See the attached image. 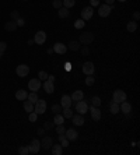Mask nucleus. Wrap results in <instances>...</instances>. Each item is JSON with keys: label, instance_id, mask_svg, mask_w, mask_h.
I'll list each match as a JSON object with an SVG mask.
<instances>
[{"label": "nucleus", "instance_id": "1", "mask_svg": "<svg viewBox=\"0 0 140 155\" xmlns=\"http://www.w3.org/2000/svg\"><path fill=\"white\" fill-rule=\"evenodd\" d=\"M34 112L38 113V115H44L45 112H46V101L38 98V101L34 103Z\"/></svg>", "mask_w": 140, "mask_h": 155}, {"label": "nucleus", "instance_id": "2", "mask_svg": "<svg viewBox=\"0 0 140 155\" xmlns=\"http://www.w3.org/2000/svg\"><path fill=\"white\" fill-rule=\"evenodd\" d=\"M93 41H94V34L91 32H84L80 35V39H78V42L81 43V45H90V43H93Z\"/></svg>", "mask_w": 140, "mask_h": 155}, {"label": "nucleus", "instance_id": "3", "mask_svg": "<svg viewBox=\"0 0 140 155\" xmlns=\"http://www.w3.org/2000/svg\"><path fill=\"white\" fill-rule=\"evenodd\" d=\"M116 103H122L123 101H126V92H123L122 90H116L114 91V99Z\"/></svg>", "mask_w": 140, "mask_h": 155}, {"label": "nucleus", "instance_id": "4", "mask_svg": "<svg viewBox=\"0 0 140 155\" xmlns=\"http://www.w3.org/2000/svg\"><path fill=\"white\" fill-rule=\"evenodd\" d=\"M76 110L80 113V115H84V113H87L88 112V105H87V102L86 101H77L76 103Z\"/></svg>", "mask_w": 140, "mask_h": 155}, {"label": "nucleus", "instance_id": "5", "mask_svg": "<svg viewBox=\"0 0 140 155\" xmlns=\"http://www.w3.org/2000/svg\"><path fill=\"white\" fill-rule=\"evenodd\" d=\"M95 71V67H94V63L93 62H86L83 65V73L86 76H93Z\"/></svg>", "mask_w": 140, "mask_h": 155}, {"label": "nucleus", "instance_id": "6", "mask_svg": "<svg viewBox=\"0 0 140 155\" xmlns=\"http://www.w3.org/2000/svg\"><path fill=\"white\" fill-rule=\"evenodd\" d=\"M39 148H41V141L34 138L31 141V144L28 145V149H30V154H38L39 152Z\"/></svg>", "mask_w": 140, "mask_h": 155}, {"label": "nucleus", "instance_id": "7", "mask_svg": "<svg viewBox=\"0 0 140 155\" xmlns=\"http://www.w3.org/2000/svg\"><path fill=\"white\" fill-rule=\"evenodd\" d=\"M28 88L34 92H38L39 88H41V80L39 78H31L30 83H28Z\"/></svg>", "mask_w": 140, "mask_h": 155}, {"label": "nucleus", "instance_id": "8", "mask_svg": "<svg viewBox=\"0 0 140 155\" xmlns=\"http://www.w3.org/2000/svg\"><path fill=\"white\" fill-rule=\"evenodd\" d=\"M111 11H112V6H109V4H102L98 7V14L101 17H108Z\"/></svg>", "mask_w": 140, "mask_h": 155}, {"label": "nucleus", "instance_id": "9", "mask_svg": "<svg viewBox=\"0 0 140 155\" xmlns=\"http://www.w3.org/2000/svg\"><path fill=\"white\" fill-rule=\"evenodd\" d=\"M88 110H90V113H91L93 120L98 122L101 119V110H100V108H97V106H88Z\"/></svg>", "mask_w": 140, "mask_h": 155}, {"label": "nucleus", "instance_id": "10", "mask_svg": "<svg viewBox=\"0 0 140 155\" xmlns=\"http://www.w3.org/2000/svg\"><path fill=\"white\" fill-rule=\"evenodd\" d=\"M16 73H17V76H20V77H25V76H28V73H30V67L27 65H20V66H17Z\"/></svg>", "mask_w": 140, "mask_h": 155}, {"label": "nucleus", "instance_id": "11", "mask_svg": "<svg viewBox=\"0 0 140 155\" xmlns=\"http://www.w3.org/2000/svg\"><path fill=\"white\" fill-rule=\"evenodd\" d=\"M53 52L57 53V55H64L67 52V46L64 45V43H62V42H57V43L53 45Z\"/></svg>", "mask_w": 140, "mask_h": 155}, {"label": "nucleus", "instance_id": "12", "mask_svg": "<svg viewBox=\"0 0 140 155\" xmlns=\"http://www.w3.org/2000/svg\"><path fill=\"white\" fill-rule=\"evenodd\" d=\"M64 137H66L69 141H76L77 137H78V133H77L74 129H67L64 131Z\"/></svg>", "mask_w": 140, "mask_h": 155}, {"label": "nucleus", "instance_id": "13", "mask_svg": "<svg viewBox=\"0 0 140 155\" xmlns=\"http://www.w3.org/2000/svg\"><path fill=\"white\" fill-rule=\"evenodd\" d=\"M93 14H94V10H93V7H84L83 10H81V20L84 21H87L93 17Z\"/></svg>", "mask_w": 140, "mask_h": 155}, {"label": "nucleus", "instance_id": "14", "mask_svg": "<svg viewBox=\"0 0 140 155\" xmlns=\"http://www.w3.org/2000/svg\"><path fill=\"white\" fill-rule=\"evenodd\" d=\"M45 41H46V34L44 31H38L35 34V38H34V42L38 43V45H44Z\"/></svg>", "mask_w": 140, "mask_h": 155}, {"label": "nucleus", "instance_id": "15", "mask_svg": "<svg viewBox=\"0 0 140 155\" xmlns=\"http://www.w3.org/2000/svg\"><path fill=\"white\" fill-rule=\"evenodd\" d=\"M130 110H132V105L126 101H123L122 103H119V112H123V113H130Z\"/></svg>", "mask_w": 140, "mask_h": 155}, {"label": "nucleus", "instance_id": "16", "mask_svg": "<svg viewBox=\"0 0 140 155\" xmlns=\"http://www.w3.org/2000/svg\"><path fill=\"white\" fill-rule=\"evenodd\" d=\"M71 122H73V124L74 126H83L84 124V117H83V115H73L71 116Z\"/></svg>", "mask_w": 140, "mask_h": 155}, {"label": "nucleus", "instance_id": "17", "mask_svg": "<svg viewBox=\"0 0 140 155\" xmlns=\"http://www.w3.org/2000/svg\"><path fill=\"white\" fill-rule=\"evenodd\" d=\"M71 98L69 97V95H63V97L60 98V106L62 108H70L71 106Z\"/></svg>", "mask_w": 140, "mask_h": 155}, {"label": "nucleus", "instance_id": "18", "mask_svg": "<svg viewBox=\"0 0 140 155\" xmlns=\"http://www.w3.org/2000/svg\"><path fill=\"white\" fill-rule=\"evenodd\" d=\"M41 145H42V148L44 149H51V147L53 145V140H52L51 137H44V138H42V142H41Z\"/></svg>", "mask_w": 140, "mask_h": 155}, {"label": "nucleus", "instance_id": "19", "mask_svg": "<svg viewBox=\"0 0 140 155\" xmlns=\"http://www.w3.org/2000/svg\"><path fill=\"white\" fill-rule=\"evenodd\" d=\"M67 49H70V50H73V52L80 50L81 49V43L78 41H70L69 43H67Z\"/></svg>", "mask_w": 140, "mask_h": 155}, {"label": "nucleus", "instance_id": "20", "mask_svg": "<svg viewBox=\"0 0 140 155\" xmlns=\"http://www.w3.org/2000/svg\"><path fill=\"white\" fill-rule=\"evenodd\" d=\"M44 90L46 94H53V91H55V87H53V83L49 81V80H45L44 83Z\"/></svg>", "mask_w": 140, "mask_h": 155}, {"label": "nucleus", "instance_id": "21", "mask_svg": "<svg viewBox=\"0 0 140 155\" xmlns=\"http://www.w3.org/2000/svg\"><path fill=\"white\" fill-rule=\"evenodd\" d=\"M51 149L53 155H62V152H63V147L60 144H55V142H53V145L51 147Z\"/></svg>", "mask_w": 140, "mask_h": 155}, {"label": "nucleus", "instance_id": "22", "mask_svg": "<svg viewBox=\"0 0 140 155\" xmlns=\"http://www.w3.org/2000/svg\"><path fill=\"white\" fill-rule=\"evenodd\" d=\"M27 97H28V92L25 90H18L16 92V99H18V101H25Z\"/></svg>", "mask_w": 140, "mask_h": 155}, {"label": "nucleus", "instance_id": "23", "mask_svg": "<svg viewBox=\"0 0 140 155\" xmlns=\"http://www.w3.org/2000/svg\"><path fill=\"white\" fill-rule=\"evenodd\" d=\"M57 14H59V17H60V18H67V17L70 15V11H69V8H66V7L62 6L60 8H59Z\"/></svg>", "mask_w": 140, "mask_h": 155}, {"label": "nucleus", "instance_id": "24", "mask_svg": "<svg viewBox=\"0 0 140 155\" xmlns=\"http://www.w3.org/2000/svg\"><path fill=\"white\" fill-rule=\"evenodd\" d=\"M70 98H71V101H81L84 98V92L83 91H74Z\"/></svg>", "mask_w": 140, "mask_h": 155}, {"label": "nucleus", "instance_id": "25", "mask_svg": "<svg viewBox=\"0 0 140 155\" xmlns=\"http://www.w3.org/2000/svg\"><path fill=\"white\" fill-rule=\"evenodd\" d=\"M109 109H111V113H112V115L119 113V103H116L115 101H111V102H109Z\"/></svg>", "mask_w": 140, "mask_h": 155}, {"label": "nucleus", "instance_id": "26", "mask_svg": "<svg viewBox=\"0 0 140 155\" xmlns=\"http://www.w3.org/2000/svg\"><path fill=\"white\" fill-rule=\"evenodd\" d=\"M4 28H6V31H16L17 29V22L16 21H8V22H6Z\"/></svg>", "mask_w": 140, "mask_h": 155}, {"label": "nucleus", "instance_id": "27", "mask_svg": "<svg viewBox=\"0 0 140 155\" xmlns=\"http://www.w3.org/2000/svg\"><path fill=\"white\" fill-rule=\"evenodd\" d=\"M24 109H25V112H28V113L34 112V103H32L31 101L25 99V101H24Z\"/></svg>", "mask_w": 140, "mask_h": 155}, {"label": "nucleus", "instance_id": "28", "mask_svg": "<svg viewBox=\"0 0 140 155\" xmlns=\"http://www.w3.org/2000/svg\"><path fill=\"white\" fill-rule=\"evenodd\" d=\"M59 141H60V145L63 147V148H66V147H69V140L64 137V134H59Z\"/></svg>", "mask_w": 140, "mask_h": 155}, {"label": "nucleus", "instance_id": "29", "mask_svg": "<svg viewBox=\"0 0 140 155\" xmlns=\"http://www.w3.org/2000/svg\"><path fill=\"white\" fill-rule=\"evenodd\" d=\"M126 29L129 31V32H134V31L137 29V22H136V21H130V22H127Z\"/></svg>", "mask_w": 140, "mask_h": 155}, {"label": "nucleus", "instance_id": "30", "mask_svg": "<svg viewBox=\"0 0 140 155\" xmlns=\"http://www.w3.org/2000/svg\"><path fill=\"white\" fill-rule=\"evenodd\" d=\"M53 123H55V124H63V123H64L63 115H60V113H56V115H55V119H53Z\"/></svg>", "mask_w": 140, "mask_h": 155}, {"label": "nucleus", "instance_id": "31", "mask_svg": "<svg viewBox=\"0 0 140 155\" xmlns=\"http://www.w3.org/2000/svg\"><path fill=\"white\" fill-rule=\"evenodd\" d=\"M63 117L64 119H71V116H73V110L70 109V108H63Z\"/></svg>", "mask_w": 140, "mask_h": 155}, {"label": "nucleus", "instance_id": "32", "mask_svg": "<svg viewBox=\"0 0 140 155\" xmlns=\"http://www.w3.org/2000/svg\"><path fill=\"white\" fill-rule=\"evenodd\" d=\"M27 99H28V101H31L32 103H35L37 101H38V95H37V92H34V91H31V92L28 94V97H27Z\"/></svg>", "mask_w": 140, "mask_h": 155}, {"label": "nucleus", "instance_id": "33", "mask_svg": "<svg viewBox=\"0 0 140 155\" xmlns=\"http://www.w3.org/2000/svg\"><path fill=\"white\" fill-rule=\"evenodd\" d=\"M62 3H63V7L70 8V7H73L76 4V0H62Z\"/></svg>", "mask_w": 140, "mask_h": 155}, {"label": "nucleus", "instance_id": "34", "mask_svg": "<svg viewBox=\"0 0 140 155\" xmlns=\"http://www.w3.org/2000/svg\"><path fill=\"white\" fill-rule=\"evenodd\" d=\"M84 25H86V21L84 20H76V22H74V28H77V29H81V28H84Z\"/></svg>", "mask_w": 140, "mask_h": 155}, {"label": "nucleus", "instance_id": "35", "mask_svg": "<svg viewBox=\"0 0 140 155\" xmlns=\"http://www.w3.org/2000/svg\"><path fill=\"white\" fill-rule=\"evenodd\" d=\"M91 102H93V106L100 108V105H101V98H100V97H94L93 99H91Z\"/></svg>", "mask_w": 140, "mask_h": 155}, {"label": "nucleus", "instance_id": "36", "mask_svg": "<svg viewBox=\"0 0 140 155\" xmlns=\"http://www.w3.org/2000/svg\"><path fill=\"white\" fill-rule=\"evenodd\" d=\"M94 83H95V78L93 77V76H87V78H86V84L88 85V87H91V85H94Z\"/></svg>", "mask_w": 140, "mask_h": 155}, {"label": "nucleus", "instance_id": "37", "mask_svg": "<svg viewBox=\"0 0 140 155\" xmlns=\"http://www.w3.org/2000/svg\"><path fill=\"white\" fill-rule=\"evenodd\" d=\"M37 119H38V113H35V112H31L30 115H28V120L30 122H37Z\"/></svg>", "mask_w": 140, "mask_h": 155}, {"label": "nucleus", "instance_id": "38", "mask_svg": "<svg viewBox=\"0 0 140 155\" xmlns=\"http://www.w3.org/2000/svg\"><path fill=\"white\" fill-rule=\"evenodd\" d=\"M64 131H66V129H64L63 124H56V133L57 134H64Z\"/></svg>", "mask_w": 140, "mask_h": 155}, {"label": "nucleus", "instance_id": "39", "mask_svg": "<svg viewBox=\"0 0 140 155\" xmlns=\"http://www.w3.org/2000/svg\"><path fill=\"white\" fill-rule=\"evenodd\" d=\"M48 76H49V74H48L46 71H44V70L38 73V78H39V80H44V81L46 80V78H48Z\"/></svg>", "mask_w": 140, "mask_h": 155}, {"label": "nucleus", "instance_id": "40", "mask_svg": "<svg viewBox=\"0 0 140 155\" xmlns=\"http://www.w3.org/2000/svg\"><path fill=\"white\" fill-rule=\"evenodd\" d=\"M63 110V108L60 106V105H52V112H55V113H60Z\"/></svg>", "mask_w": 140, "mask_h": 155}, {"label": "nucleus", "instance_id": "41", "mask_svg": "<svg viewBox=\"0 0 140 155\" xmlns=\"http://www.w3.org/2000/svg\"><path fill=\"white\" fill-rule=\"evenodd\" d=\"M18 152L21 155H28V154H30V149H28V147H20Z\"/></svg>", "mask_w": 140, "mask_h": 155}, {"label": "nucleus", "instance_id": "42", "mask_svg": "<svg viewBox=\"0 0 140 155\" xmlns=\"http://www.w3.org/2000/svg\"><path fill=\"white\" fill-rule=\"evenodd\" d=\"M10 18H11V21H17V20L20 18V13H18V11H11Z\"/></svg>", "mask_w": 140, "mask_h": 155}, {"label": "nucleus", "instance_id": "43", "mask_svg": "<svg viewBox=\"0 0 140 155\" xmlns=\"http://www.w3.org/2000/svg\"><path fill=\"white\" fill-rule=\"evenodd\" d=\"M52 4H53V7H55V8H57V10H59L60 7L63 6V3H62V0H53V3H52Z\"/></svg>", "mask_w": 140, "mask_h": 155}, {"label": "nucleus", "instance_id": "44", "mask_svg": "<svg viewBox=\"0 0 140 155\" xmlns=\"http://www.w3.org/2000/svg\"><path fill=\"white\" fill-rule=\"evenodd\" d=\"M44 129L45 130H52V129H53V122H45Z\"/></svg>", "mask_w": 140, "mask_h": 155}, {"label": "nucleus", "instance_id": "45", "mask_svg": "<svg viewBox=\"0 0 140 155\" xmlns=\"http://www.w3.org/2000/svg\"><path fill=\"white\" fill-rule=\"evenodd\" d=\"M16 22H17V27H24V25H25V20L21 18V17H20V18L17 20Z\"/></svg>", "mask_w": 140, "mask_h": 155}, {"label": "nucleus", "instance_id": "46", "mask_svg": "<svg viewBox=\"0 0 140 155\" xmlns=\"http://www.w3.org/2000/svg\"><path fill=\"white\" fill-rule=\"evenodd\" d=\"M81 53H83V56H87V55H88V53H90L88 46H87V45H84V48H83V49H81Z\"/></svg>", "mask_w": 140, "mask_h": 155}, {"label": "nucleus", "instance_id": "47", "mask_svg": "<svg viewBox=\"0 0 140 155\" xmlns=\"http://www.w3.org/2000/svg\"><path fill=\"white\" fill-rule=\"evenodd\" d=\"M6 49H7V43H6V42H0V53H3Z\"/></svg>", "mask_w": 140, "mask_h": 155}, {"label": "nucleus", "instance_id": "48", "mask_svg": "<svg viewBox=\"0 0 140 155\" xmlns=\"http://www.w3.org/2000/svg\"><path fill=\"white\" fill-rule=\"evenodd\" d=\"M139 18H140V14H139V11H134V13H133V20H134V21H137Z\"/></svg>", "mask_w": 140, "mask_h": 155}, {"label": "nucleus", "instance_id": "49", "mask_svg": "<svg viewBox=\"0 0 140 155\" xmlns=\"http://www.w3.org/2000/svg\"><path fill=\"white\" fill-rule=\"evenodd\" d=\"M90 3H91V6H98V3H100V0H90Z\"/></svg>", "mask_w": 140, "mask_h": 155}, {"label": "nucleus", "instance_id": "50", "mask_svg": "<svg viewBox=\"0 0 140 155\" xmlns=\"http://www.w3.org/2000/svg\"><path fill=\"white\" fill-rule=\"evenodd\" d=\"M46 80H49V81H52V83H55V76H48Z\"/></svg>", "mask_w": 140, "mask_h": 155}, {"label": "nucleus", "instance_id": "51", "mask_svg": "<svg viewBox=\"0 0 140 155\" xmlns=\"http://www.w3.org/2000/svg\"><path fill=\"white\" fill-rule=\"evenodd\" d=\"M115 0H105V4H109V6H112L114 4Z\"/></svg>", "mask_w": 140, "mask_h": 155}, {"label": "nucleus", "instance_id": "52", "mask_svg": "<svg viewBox=\"0 0 140 155\" xmlns=\"http://www.w3.org/2000/svg\"><path fill=\"white\" fill-rule=\"evenodd\" d=\"M44 133H45V129H38V134H39V136H42Z\"/></svg>", "mask_w": 140, "mask_h": 155}, {"label": "nucleus", "instance_id": "53", "mask_svg": "<svg viewBox=\"0 0 140 155\" xmlns=\"http://www.w3.org/2000/svg\"><path fill=\"white\" fill-rule=\"evenodd\" d=\"M70 69H71V66H70V63H67V65H66V70L69 71V70H70Z\"/></svg>", "mask_w": 140, "mask_h": 155}, {"label": "nucleus", "instance_id": "54", "mask_svg": "<svg viewBox=\"0 0 140 155\" xmlns=\"http://www.w3.org/2000/svg\"><path fill=\"white\" fill-rule=\"evenodd\" d=\"M34 43H35V42H34V39H30V41H28V45H34Z\"/></svg>", "mask_w": 140, "mask_h": 155}, {"label": "nucleus", "instance_id": "55", "mask_svg": "<svg viewBox=\"0 0 140 155\" xmlns=\"http://www.w3.org/2000/svg\"><path fill=\"white\" fill-rule=\"evenodd\" d=\"M119 1H121V3H123V1H126V0H119Z\"/></svg>", "mask_w": 140, "mask_h": 155}, {"label": "nucleus", "instance_id": "56", "mask_svg": "<svg viewBox=\"0 0 140 155\" xmlns=\"http://www.w3.org/2000/svg\"><path fill=\"white\" fill-rule=\"evenodd\" d=\"M0 59H1V53H0Z\"/></svg>", "mask_w": 140, "mask_h": 155}, {"label": "nucleus", "instance_id": "57", "mask_svg": "<svg viewBox=\"0 0 140 155\" xmlns=\"http://www.w3.org/2000/svg\"><path fill=\"white\" fill-rule=\"evenodd\" d=\"M25 1H27V0H25Z\"/></svg>", "mask_w": 140, "mask_h": 155}]
</instances>
